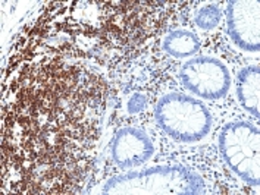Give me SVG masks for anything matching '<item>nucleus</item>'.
Masks as SVG:
<instances>
[{"label":"nucleus","instance_id":"obj_1","mask_svg":"<svg viewBox=\"0 0 260 195\" xmlns=\"http://www.w3.org/2000/svg\"><path fill=\"white\" fill-rule=\"evenodd\" d=\"M154 119L165 134L178 142H197L212 129L213 118L205 104L181 93H168L154 109Z\"/></svg>","mask_w":260,"mask_h":195},{"label":"nucleus","instance_id":"obj_2","mask_svg":"<svg viewBox=\"0 0 260 195\" xmlns=\"http://www.w3.org/2000/svg\"><path fill=\"white\" fill-rule=\"evenodd\" d=\"M105 194H203V179L185 169L151 167L128 172L105 185Z\"/></svg>","mask_w":260,"mask_h":195},{"label":"nucleus","instance_id":"obj_3","mask_svg":"<svg viewBox=\"0 0 260 195\" xmlns=\"http://www.w3.org/2000/svg\"><path fill=\"white\" fill-rule=\"evenodd\" d=\"M219 151L234 173L251 186L260 185V131L246 121L230 122L220 129Z\"/></svg>","mask_w":260,"mask_h":195},{"label":"nucleus","instance_id":"obj_4","mask_svg":"<svg viewBox=\"0 0 260 195\" xmlns=\"http://www.w3.org/2000/svg\"><path fill=\"white\" fill-rule=\"evenodd\" d=\"M179 80L190 93L205 100L223 98L231 88L230 70L212 56H197L185 62L179 70Z\"/></svg>","mask_w":260,"mask_h":195},{"label":"nucleus","instance_id":"obj_5","mask_svg":"<svg viewBox=\"0 0 260 195\" xmlns=\"http://www.w3.org/2000/svg\"><path fill=\"white\" fill-rule=\"evenodd\" d=\"M226 31L231 42L244 52L260 49V3L257 0H231L226 8Z\"/></svg>","mask_w":260,"mask_h":195},{"label":"nucleus","instance_id":"obj_6","mask_svg":"<svg viewBox=\"0 0 260 195\" xmlns=\"http://www.w3.org/2000/svg\"><path fill=\"white\" fill-rule=\"evenodd\" d=\"M154 154V145L149 135L133 126L119 129L112 142V157L121 169L143 166Z\"/></svg>","mask_w":260,"mask_h":195},{"label":"nucleus","instance_id":"obj_7","mask_svg":"<svg viewBox=\"0 0 260 195\" xmlns=\"http://www.w3.org/2000/svg\"><path fill=\"white\" fill-rule=\"evenodd\" d=\"M237 97L243 109L260 118V68L248 65L237 75Z\"/></svg>","mask_w":260,"mask_h":195},{"label":"nucleus","instance_id":"obj_8","mask_svg":"<svg viewBox=\"0 0 260 195\" xmlns=\"http://www.w3.org/2000/svg\"><path fill=\"white\" fill-rule=\"evenodd\" d=\"M202 42L197 34L188 29L171 31L164 40V50L177 59H187L199 53Z\"/></svg>","mask_w":260,"mask_h":195},{"label":"nucleus","instance_id":"obj_9","mask_svg":"<svg viewBox=\"0 0 260 195\" xmlns=\"http://www.w3.org/2000/svg\"><path fill=\"white\" fill-rule=\"evenodd\" d=\"M220 11L215 5H206L203 6L197 15H196V24L203 29H212L218 27L220 22Z\"/></svg>","mask_w":260,"mask_h":195}]
</instances>
